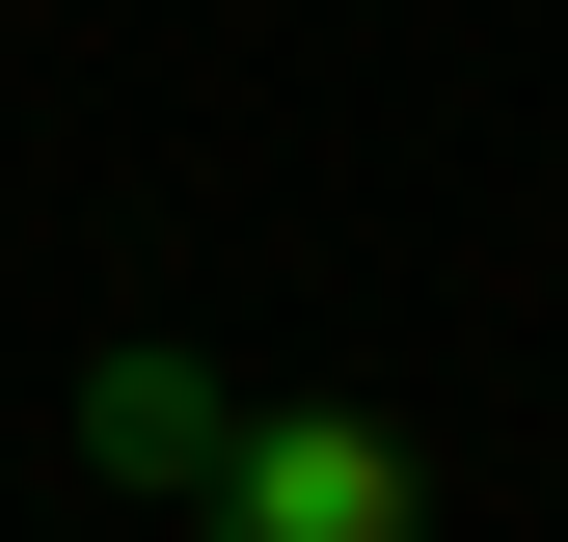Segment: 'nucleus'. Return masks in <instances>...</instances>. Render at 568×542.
I'll list each match as a JSON object with an SVG mask.
<instances>
[{
	"instance_id": "obj_1",
	"label": "nucleus",
	"mask_w": 568,
	"mask_h": 542,
	"mask_svg": "<svg viewBox=\"0 0 568 542\" xmlns=\"http://www.w3.org/2000/svg\"><path fill=\"white\" fill-rule=\"evenodd\" d=\"M190 542H434V461L379 406H244L217 489H190Z\"/></svg>"
},
{
	"instance_id": "obj_2",
	"label": "nucleus",
	"mask_w": 568,
	"mask_h": 542,
	"mask_svg": "<svg viewBox=\"0 0 568 542\" xmlns=\"http://www.w3.org/2000/svg\"><path fill=\"white\" fill-rule=\"evenodd\" d=\"M217 434H244V380L190 353V325H109V353H82V489L190 515V489H217Z\"/></svg>"
}]
</instances>
